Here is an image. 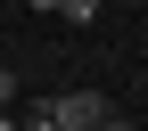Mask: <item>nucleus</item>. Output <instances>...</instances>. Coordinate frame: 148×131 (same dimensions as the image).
<instances>
[{"label":"nucleus","mask_w":148,"mask_h":131,"mask_svg":"<svg viewBox=\"0 0 148 131\" xmlns=\"http://www.w3.org/2000/svg\"><path fill=\"white\" fill-rule=\"evenodd\" d=\"M41 107H49V123H58V131H99L107 115H115L99 90H58V98H41Z\"/></svg>","instance_id":"nucleus-1"},{"label":"nucleus","mask_w":148,"mask_h":131,"mask_svg":"<svg viewBox=\"0 0 148 131\" xmlns=\"http://www.w3.org/2000/svg\"><path fill=\"white\" fill-rule=\"evenodd\" d=\"M49 16H66V25H90V16H99V0H58Z\"/></svg>","instance_id":"nucleus-2"},{"label":"nucleus","mask_w":148,"mask_h":131,"mask_svg":"<svg viewBox=\"0 0 148 131\" xmlns=\"http://www.w3.org/2000/svg\"><path fill=\"white\" fill-rule=\"evenodd\" d=\"M16 131H58V123H49V107H33V115L16 123Z\"/></svg>","instance_id":"nucleus-3"},{"label":"nucleus","mask_w":148,"mask_h":131,"mask_svg":"<svg viewBox=\"0 0 148 131\" xmlns=\"http://www.w3.org/2000/svg\"><path fill=\"white\" fill-rule=\"evenodd\" d=\"M8 98H16V74H8V66H0V107H8Z\"/></svg>","instance_id":"nucleus-4"},{"label":"nucleus","mask_w":148,"mask_h":131,"mask_svg":"<svg viewBox=\"0 0 148 131\" xmlns=\"http://www.w3.org/2000/svg\"><path fill=\"white\" fill-rule=\"evenodd\" d=\"M0 131H16V115H8V107H0Z\"/></svg>","instance_id":"nucleus-5"},{"label":"nucleus","mask_w":148,"mask_h":131,"mask_svg":"<svg viewBox=\"0 0 148 131\" xmlns=\"http://www.w3.org/2000/svg\"><path fill=\"white\" fill-rule=\"evenodd\" d=\"M25 8H58V0H25Z\"/></svg>","instance_id":"nucleus-6"}]
</instances>
